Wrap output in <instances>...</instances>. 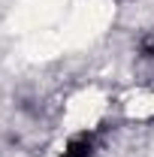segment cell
I'll list each match as a JSON object with an SVG mask.
<instances>
[{
	"label": "cell",
	"instance_id": "cell-1",
	"mask_svg": "<svg viewBox=\"0 0 154 157\" xmlns=\"http://www.w3.org/2000/svg\"><path fill=\"white\" fill-rule=\"evenodd\" d=\"M145 58L154 63V42H148V45H145Z\"/></svg>",
	"mask_w": 154,
	"mask_h": 157
}]
</instances>
